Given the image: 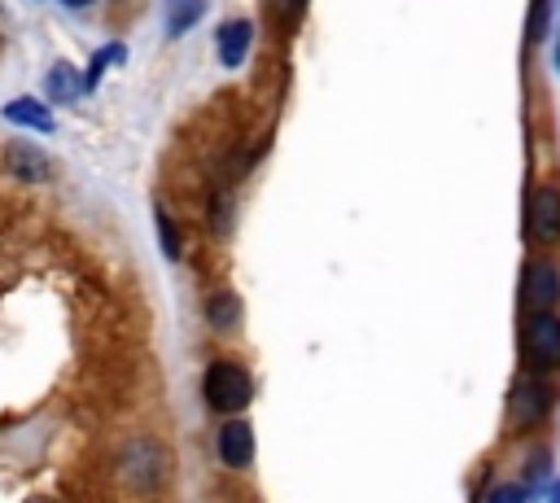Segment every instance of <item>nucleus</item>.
<instances>
[{
	"label": "nucleus",
	"mask_w": 560,
	"mask_h": 503,
	"mask_svg": "<svg viewBox=\"0 0 560 503\" xmlns=\"http://www.w3.org/2000/svg\"><path fill=\"white\" fill-rule=\"evenodd\" d=\"M551 407H556V385H551V376H538V372H521L516 381H512V389H508V429L512 433H534L547 416H551Z\"/></svg>",
	"instance_id": "f257e3e1"
},
{
	"label": "nucleus",
	"mask_w": 560,
	"mask_h": 503,
	"mask_svg": "<svg viewBox=\"0 0 560 503\" xmlns=\"http://www.w3.org/2000/svg\"><path fill=\"white\" fill-rule=\"evenodd\" d=\"M201 398H206V407H210L214 416H236V411H245L249 398H254V376H249V367H241V363H232V359H214V363L206 367V376H201Z\"/></svg>",
	"instance_id": "f03ea898"
},
{
	"label": "nucleus",
	"mask_w": 560,
	"mask_h": 503,
	"mask_svg": "<svg viewBox=\"0 0 560 503\" xmlns=\"http://www.w3.org/2000/svg\"><path fill=\"white\" fill-rule=\"evenodd\" d=\"M521 363L538 376L560 372V311H525L521 324Z\"/></svg>",
	"instance_id": "7ed1b4c3"
},
{
	"label": "nucleus",
	"mask_w": 560,
	"mask_h": 503,
	"mask_svg": "<svg viewBox=\"0 0 560 503\" xmlns=\"http://www.w3.org/2000/svg\"><path fill=\"white\" fill-rule=\"evenodd\" d=\"M166 472H171V459H166V451H162L153 437H140V442H127V446H122L118 477H122L131 490L153 494V490H162Z\"/></svg>",
	"instance_id": "20e7f679"
},
{
	"label": "nucleus",
	"mask_w": 560,
	"mask_h": 503,
	"mask_svg": "<svg viewBox=\"0 0 560 503\" xmlns=\"http://www.w3.org/2000/svg\"><path fill=\"white\" fill-rule=\"evenodd\" d=\"M521 306L525 311H556L560 306V262L547 254H534L521 276Z\"/></svg>",
	"instance_id": "39448f33"
},
{
	"label": "nucleus",
	"mask_w": 560,
	"mask_h": 503,
	"mask_svg": "<svg viewBox=\"0 0 560 503\" xmlns=\"http://www.w3.org/2000/svg\"><path fill=\"white\" fill-rule=\"evenodd\" d=\"M525 227L538 245H556L560 241V188L556 184H538L529 192V214H525Z\"/></svg>",
	"instance_id": "423d86ee"
},
{
	"label": "nucleus",
	"mask_w": 560,
	"mask_h": 503,
	"mask_svg": "<svg viewBox=\"0 0 560 503\" xmlns=\"http://www.w3.org/2000/svg\"><path fill=\"white\" fill-rule=\"evenodd\" d=\"M4 166H9V175L26 179V184H48L52 179V157L44 149H35L31 140H9L4 144Z\"/></svg>",
	"instance_id": "0eeeda50"
},
{
	"label": "nucleus",
	"mask_w": 560,
	"mask_h": 503,
	"mask_svg": "<svg viewBox=\"0 0 560 503\" xmlns=\"http://www.w3.org/2000/svg\"><path fill=\"white\" fill-rule=\"evenodd\" d=\"M214 446H219V459L228 468H236V472L249 468L254 464V429H249V420L228 416L223 429H219V437H214Z\"/></svg>",
	"instance_id": "6e6552de"
},
{
	"label": "nucleus",
	"mask_w": 560,
	"mask_h": 503,
	"mask_svg": "<svg viewBox=\"0 0 560 503\" xmlns=\"http://www.w3.org/2000/svg\"><path fill=\"white\" fill-rule=\"evenodd\" d=\"M249 44H254V22H249V17H228V22L219 26V35H214V52H219V61H223L228 70H236V66L245 61Z\"/></svg>",
	"instance_id": "1a4fd4ad"
},
{
	"label": "nucleus",
	"mask_w": 560,
	"mask_h": 503,
	"mask_svg": "<svg viewBox=\"0 0 560 503\" xmlns=\"http://www.w3.org/2000/svg\"><path fill=\"white\" fill-rule=\"evenodd\" d=\"M44 96L57 101V105H70V101L88 96V79H83L79 70H70V61H57V66L48 70V79H44Z\"/></svg>",
	"instance_id": "9d476101"
},
{
	"label": "nucleus",
	"mask_w": 560,
	"mask_h": 503,
	"mask_svg": "<svg viewBox=\"0 0 560 503\" xmlns=\"http://www.w3.org/2000/svg\"><path fill=\"white\" fill-rule=\"evenodd\" d=\"M4 122L31 127V131H52V127H57L52 109H48L44 101H35V96H18V101H9V105H4Z\"/></svg>",
	"instance_id": "9b49d317"
},
{
	"label": "nucleus",
	"mask_w": 560,
	"mask_h": 503,
	"mask_svg": "<svg viewBox=\"0 0 560 503\" xmlns=\"http://www.w3.org/2000/svg\"><path fill=\"white\" fill-rule=\"evenodd\" d=\"M206 324H210L214 332H232V328L241 324V297H236L232 289L210 293V297H206Z\"/></svg>",
	"instance_id": "f8f14e48"
},
{
	"label": "nucleus",
	"mask_w": 560,
	"mask_h": 503,
	"mask_svg": "<svg viewBox=\"0 0 560 503\" xmlns=\"http://www.w3.org/2000/svg\"><path fill=\"white\" fill-rule=\"evenodd\" d=\"M206 13V0H166V35H188Z\"/></svg>",
	"instance_id": "ddd939ff"
},
{
	"label": "nucleus",
	"mask_w": 560,
	"mask_h": 503,
	"mask_svg": "<svg viewBox=\"0 0 560 503\" xmlns=\"http://www.w3.org/2000/svg\"><path fill=\"white\" fill-rule=\"evenodd\" d=\"M521 481H525L529 499H542V494H547V486L556 481V477H551V455H547V451H534V455H529V464H525V472H521Z\"/></svg>",
	"instance_id": "4468645a"
},
{
	"label": "nucleus",
	"mask_w": 560,
	"mask_h": 503,
	"mask_svg": "<svg viewBox=\"0 0 560 503\" xmlns=\"http://www.w3.org/2000/svg\"><path fill=\"white\" fill-rule=\"evenodd\" d=\"M122 57H127L122 44H105V48H96V52H92V66H88V74H83V79H88V92L96 87V79L105 74V66H118Z\"/></svg>",
	"instance_id": "2eb2a0df"
},
{
	"label": "nucleus",
	"mask_w": 560,
	"mask_h": 503,
	"mask_svg": "<svg viewBox=\"0 0 560 503\" xmlns=\"http://www.w3.org/2000/svg\"><path fill=\"white\" fill-rule=\"evenodd\" d=\"M153 219H158V241H162V254H166V258L175 262V258L184 254V241H179V227L171 223V214H166L162 206L153 210Z\"/></svg>",
	"instance_id": "dca6fc26"
},
{
	"label": "nucleus",
	"mask_w": 560,
	"mask_h": 503,
	"mask_svg": "<svg viewBox=\"0 0 560 503\" xmlns=\"http://www.w3.org/2000/svg\"><path fill=\"white\" fill-rule=\"evenodd\" d=\"M486 503H529V490H525L521 477H516V481H499V486H490Z\"/></svg>",
	"instance_id": "f3484780"
},
{
	"label": "nucleus",
	"mask_w": 560,
	"mask_h": 503,
	"mask_svg": "<svg viewBox=\"0 0 560 503\" xmlns=\"http://www.w3.org/2000/svg\"><path fill=\"white\" fill-rule=\"evenodd\" d=\"M271 9H276L280 17H298V13L306 9V0H271Z\"/></svg>",
	"instance_id": "a211bd4d"
},
{
	"label": "nucleus",
	"mask_w": 560,
	"mask_h": 503,
	"mask_svg": "<svg viewBox=\"0 0 560 503\" xmlns=\"http://www.w3.org/2000/svg\"><path fill=\"white\" fill-rule=\"evenodd\" d=\"M61 4H66V9H88L92 0H61Z\"/></svg>",
	"instance_id": "6ab92c4d"
},
{
	"label": "nucleus",
	"mask_w": 560,
	"mask_h": 503,
	"mask_svg": "<svg viewBox=\"0 0 560 503\" xmlns=\"http://www.w3.org/2000/svg\"><path fill=\"white\" fill-rule=\"evenodd\" d=\"M556 70H560V17H556Z\"/></svg>",
	"instance_id": "aec40b11"
}]
</instances>
